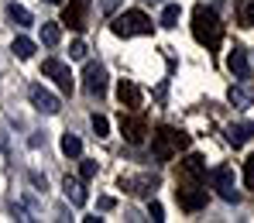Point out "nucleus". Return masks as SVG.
<instances>
[{
    "label": "nucleus",
    "mask_w": 254,
    "mask_h": 223,
    "mask_svg": "<svg viewBox=\"0 0 254 223\" xmlns=\"http://www.w3.org/2000/svg\"><path fill=\"white\" fill-rule=\"evenodd\" d=\"M192 38L206 48H220L223 42V24H220L216 10L206 3H196V10H192Z\"/></svg>",
    "instance_id": "f257e3e1"
},
{
    "label": "nucleus",
    "mask_w": 254,
    "mask_h": 223,
    "mask_svg": "<svg viewBox=\"0 0 254 223\" xmlns=\"http://www.w3.org/2000/svg\"><path fill=\"white\" fill-rule=\"evenodd\" d=\"M192 141H189V134L186 131H175V127H158V131L151 134V155L158 158V162H172L179 151H186Z\"/></svg>",
    "instance_id": "f03ea898"
},
{
    "label": "nucleus",
    "mask_w": 254,
    "mask_h": 223,
    "mask_svg": "<svg viewBox=\"0 0 254 223\" xmlns=\"http://www.w3.org/2000/svg\"><path fill=\"white\" fill-rule=\"evenodd\" d=\"M151 17L144 14V10H124L121 17H114V24H110V31L117 35V38H134V35H151Z\"/></svg>",
    "instance_id": "7ed1b4c3"
},
{
    "label": "nucleus",
    "mask_w": 254,
    "mask_h": 223,
    "mask_svg": "<svg viewBox=\"0 0 254 223\" xmlns=\"http://www.w3.org/2000/svg\"><path fill=\"white\" fill-rule=\"evenodd\" d=\"M175 199L186 213H199L206 206V185L203 182H189V178H175Z\"/></svg>",
    "instance_id": "20e7f679"
},
{
    "label": "nucleus",
    "mask_w": 254,
    "mask_h": 223,
    "mask_svg": "<svg viewBox=\"0 0 254 223\" xmlns=\"http://www.w3.org/2000/svg\"><path fill=\"white\" fill-rule=\"evenodd\" d=\"M210 182H213V189L220 192V199L237 203V189H234V168H227V165L213 168V172H210Z\"/></svg>",
    "instance_id": "39448f33"
},
{
    "label": "nucleus",
    "mask_w": 254,
    "mask_h": 223,
    "mask_svg": "<svg viewBox=\"0 0 254 223\" xmlns=\"http://www.w3.org/2000/svg\"><path fill=\"white\" fill-rule=\"evenodd\" d=\"M175 178H189V182H203L206 178V158L203 155H186L182 162H179V172H175Z\"/></svg>",
    "instance_id": "423d86ee"
},
{
    "label": "nucleus",
    "mask_w": 254,
    "mask_h": 223,
    "mask_svg": "<svg viewBox=\"0 0 254 223\" xmlns=\"http://www.w3.org/2000/svg\"><path fill=\"white\" fill-rule=\"evenodd\" d=\"M121 134L127 137V144H141L144 134H148V120H144V113H127V117H121Z\"/></svg>",
    "instance_id": "0eeeda50"
},
{
    "label": "nucleus",
    "mask_w": 254,
    "mask_h": 223,
    "mask_svg": "<svg viewBox=\"0 0 254 223\" xmlns=\"http://www.w3.org/2000/svg\"><path fill=\"white\" fill-rule=\"evenodd\" d=\"M42 72H45V76H52V79H55V86L62 89V93H72V72H69V65H65V62H59V58H45V62H42Z\"/></svg>",
    "instance_id": "6e6552de"
},
{
    "label": "nucleus",
    "mask_w": 254,
    "mask_h": 223,
    "mask_svg": "<svg viewBox=\"0 0 254 223\" xmlns=\"http://www.w3.org/2000/svg\"><path fill=\"white\" fill-rule=\"evenodd\" d=\"M83 86H86L89 96H103V93H107V69H103V65H96V62H86Z\"/></svg>",
    "instance_id": "1a4fd4ad"
},
{
    "label": "nucleus",
    "mask_w": 254,
    "mask_h": 223,
    "mask_svg": "<svg viewBox=\"0 0 254 223\" xmlns=\"http://www.w3.org/2000/svg\"><path fill=\"white\" fill-rule=\"evenodd\" d=\"M86 10H89V0H69L65 10H62V24H69L72 31H83L86 28Z\"/></svg>",
    "instance_id": "9d476101"
},
{
    "label": "nucleus",
    "mask_w": 254,
    "mask_h": 223,
    "mask_svg": "<svg viewBox=\"0 0 254 223\" xmlns=\"http://www.w3.org/2000/svg\"><path fill=\"white\" fill-rule=\"evenodd\" d=\"M28 96H31V103H35V110H38V113H48V117H52V113H59V96H52L45 86L35 83V86L28 89Z\"/></svg>",
    "instance_id": "9b49d317"
},
{
    "label": "nucleus",
    "mask_w": 254,
    "mask_h": 223,
    "mask_svg": "<svg viewBox=\"0 0 254 223\" xmlns=\"http://www.w3.org/2000/svg\"><path fill=\"white\" fill-rule=\"evenodd\" d=\"M227 69L237 76V79H248L251 76V62H248V52L241 48V45H234L230 48V55H227Z\"/></svg>",
    "instance_id": "f8f14e48"
},
{
    "label": "nucleus",
    "mask_w": 254,
    "mask_h": 223,
    "mask_svg": "<svg viewBox=\"0 0 254 223\" xmlns=\"http://www.w3.org/2000/svg\"><path fill=\"white\" fill-rule=\"evenodd\" d=\"M141 86L137 83H130V79H121L117 83V100H121V107H130V110H137L141 107Z\"/></svg>",
    "instance_id": "ddd939ff"
},
{
    "label": "nucleus",
    "mask_w": 254,
    "mask_h": 223,
    "mask_svg": "<svg viewBox=\"0 0 254 223\" xmlns=\"http://www.w3.org/2000/svg\"><path fill=\"white\" fill-rule=\"evenodd\" d=\"M251 137H254V120H241V124H230V127H227V141H230L234 148L248 144Z\"/></svg>",
    "instance_id": "4468645a"
},
{
    "label": "nucleus",
    "mask_w": 254,
    "mask_h": 223,
    "mask_svg": "<svg viewBox=\"0 0 254 223\" xmlns=\"http://www.w3.org/2000/svg\"><path fill=\"white\" fill-rule=\"evenodd\" d=\"M121 185L130 189V192H137V196H151L155 189H158V178L155 175H141V178H121Z\"/></svg>",
    "instance_id": "2eb2a0df"
},
{
    "label": "nucleus",
    "mask_w": 254,
    "mask_h": 223,
    "mask_svg": "<svg viewBox=\"0 0 254 223\" xmlns=\"http://www.w3.org/2000/svg\"><path fill=\"white\" fill-rule=\"evenodd\" d=\"M62 189H65V199H69L72 206H86V189H83L79 178L65 175V178H62Z\"/></svg>",
    "instance_id": "dca6fc26"
},
{
    "label": "nucleus",
    "mask_w": 254,
    "mask_h": 223,
    "mask_svg": "<svg viewBox=\"0 0 254 223\" xmlns=\"http://www.w3.org/2000/svg\"><path fill=\"white\" fill-rule=\"evenodd\" d=\"M7 17H10L14 24H21V28L35 24V21H31V10H28V7H21V3H10V7H7Z\"/></svg>",
    "instance_id": "f3484780"
},
{
    "label": "nucleus",
    "mask_w": 254,
    "mask_h": 223,
    "mask_svg": "<svg viewBox=\"0 0 254 223\" xmlns=\"http://www.w3.org/2000/svg\"><path fill=\"white\" fill-rule=\"evenodd\" d=\"M62 155H65V158H79V155H83V141H79L76 134H65V137H62Z\"/></svg>",
    "instance_id": "a211bd4d"
},
{
    "label": "nucleus",
    "mask_w": 254,
    "mask_h": 223,
    "mask_svg": "<svg viewBox=\"0 0 254 223\" xmlns=\"http://www.w3.org/2000/svg\"><path fill=\"white\" fill-rule=\"evenodd\" d=\"M59 38H62V28H59V24H52V21H45V24H42V42L48 45V48H55Z\"/></svg>",
    "instance_id": "6ab92c4d"
},
{
    "label": "nucleus",
    "mask_w": 254,
    "mask_h": 223,
    "mask_svg": "<svg viewBox=\"0 0 254 223\" xmlns=\"http://www.w3.org/2000/svg\"><path fill=\"white\" fill-rule=\"evenodd\" d=\"M10 52H14L17 58H31V55H35V42H31V38H14Z\"/></svg>",
    "instance_id": "aec40b11"
},
{
    "label": "nucleus",
    "mask_w": 254,
    "mask_h": 223,
    "mask_svg": "<svg viewBox=\"0 0 254 223\" xmlns=\"http://www.w3.org/2000/svg\"><path fill=\"white\" fill-rule=\"evenodd\" d=\"M175 21H179V3H165V10H162V28H175Z\"/></svg>",
    "instance_id": "412c9836"
},
{
    "label": "nucleus",
    "mask_w": 254,
    "mask_h": 223,
    "mask_svg": "<svg viewBox=\"0 0 254 223\" xmlns=\"http://www.w3.org/2000/svg\"><path fill=\"white\" fill-rule=\"evenodd\" d=\"M227 100H230L234 107H248V103H251V96H248L244 89H237V86H230V93H227Z\"/></svg>",
    "instance_id": "4be33fe9"
},
{
    "label": "nucleus",
    "mask_w": 254,
    "mask_h": 223,
    "mask_svg": "<svg viewBox=\"0 0 254 223\" xmlns=\"http://www.w3.org/2000/svg\"><path fill=\"white\" fill-rule=\"evenodd\" d=\"M93 131H96V137H107V131H110V124H107V117H100V113H93Z\"/></svg>",
    "instance_id": "5701e85b"
},
{
    "label": "nucleus",
    "mask_w": 254,
    "mask_h": 223,
    "mask_svg": "<svg viewBox=\"0 0 254 223\" xmlns=\"http://www.w3.org/2000/svg\"><path fill=\"white\" fill-rule=\"evenodd\" d=\"M244 185H248V189H254V155L244 162Z\"/></svg>",
    "instance_id": "b1692460"
},
{
    "label": "nucleus",
    "mask_w": 254,
    "mask_h": 223,
    "mask_svg": "<svg viewBox=\"0 0 254 223\" xmlns=\"http://www.w3.org/2000/svg\"><path fill=\"white\" fill-rule=\"evenodd\" d=\"M96 206H100L103 213H110V210L117 206V199H114V196H100V199H96Z\"/></svg>",
    "instance_id": "393cba45"
},
{
    "label": "nucleus",
    "mask_w": 254,
    "mask_h": 223,
    "mask_svg": "<svg viewBox=\"0 0 254 223\" xmlns=\"http://www.w3.org/2000/svg\"><path fill=\"white\" fill-rule=\"evenodd\" d=\"M148 213H151V220H155V223L165 220V210H162V203H151V206H148Z\"/></svg>",
    "instance_id": "a878e982"
},
{
    "label": "nucleus",
    "mask_w": 254,
    "mask_h": 223,
    "mask_svg": "<svg viewBox=\"0 0 254 223\" xmlns=\"http://www.w3.org/2000/svg\"><path fill=\"white\" fill-rule=\"evenodd\" d=\"M69 58H86V45H83V42H72V48H69Z\"/></svg>",
    "instance_id": "bb28decb"
},
{
    "label": "nucleus",
    "mask_w": 254,
    "mask_h": 223,
    "mask_svg": "<svg viewBox=\"0 0 254 223\" xmlns=\"http://www.w3.org/2000/svg\"><path fill=\"white\" fill-rule=\"evenodd\" d=\"M79 175H83L86 182H89V178L96 175V162H83V168H79Z\"/></svg>",
    "instance_id": "cd10ccee"
},
{
    "label": "nucleus",
    "mask_w": 254,
    "mask_h": 223,
    "mask_svg": "<svg viewBox=\"0 0 254 223\" xmlns=\"http://www.w3.org/2000/svg\"><path fill=\"white\" fill-rule=\"evenodd\" d=\"M117 7H121V0H100V10H103V14H114Z\"/></svg>",
    "instance_id": "c85d7f7f"
},
{
    "label": "nucleus",
    "mask_w": 254,
    "mask_h": 223,
    "mask_svg": "<svg viewBox=\"0 0 254 223\" xmlns=\"http://www.w3.org/2000/svg\"><path fill=\"white\" fill-rule=\"evenodd\" d=\"M244 24H248V28H254V3H248V7H244Z\"/></svg>",
    "instance_id": "c756f323"
},
{
    "label": "nucleus",
    "mask_w": 254,
    "mask_h": 223,
    "mask_svg": "<svg viewBox=\"0 0 254 223\" xmlns=\"http://www.w3.org/2000/svg\"><path fill=\"white\" fill-rule=\"evenodd\" d=\"M3 144H7V141H3V131H0V148H3Z\"/></svg>",
    "instance_id": "7c9ffc66"
},
{
    "label": "nucleus",
    "mask_w": 254,
    "mask_h": 223,
    "mask_svg": "<svg viewBox=\"0 0 254 223\" xmlns=\"http://www.w3.org/2000/svg\"><path fill=\"white\" fill-rule=\"evenodd\" d=\"M45 3H62V0H45Z\"/></svg>",
    "instance_id": "2f4dec72"
}]
</instances>
